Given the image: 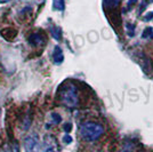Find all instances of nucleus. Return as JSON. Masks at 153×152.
<instances>
[{"instance_id":"dca6fc26","label":"nucleus","mask_w":153,"mask_h":152,"mask_svg":"<svg viewBox=\"0 0 153 152\" xmlns=\"http://www.w3.org/2000/svg\"><path fill=\"white\" fill-rule=\"evenodd\" d=\"M0 1H2V2H6V1H9V0H0Z\"/></svg>"},{"instance_id":"423d86ee","label":"nucleus","mask_w":153,"mask_h":152,"mask_svg":"<svg viewBox=\"0 0 153 152\" xmlns=\"http://www.w3.org/2000/svg\"><path fill=\"white\" fill-rule=\"evenodd\" d=\"M53 60L55 64H62V62L64 61V55H63V52L59 46H56L54 48V52H53Z\"/></svg>"},{"instance_id":"f257e3e1","label":"nucleus","mask_w":153,"mask_h":152,"mask_svg":"<svg viewBox=\"0 0 153 152\" xmlns=\"http://www.w3.org/2000/svg\"><path fill=\"white\" fill-rule=\"evenodd\" d=\"M59 101L66 108H77L79 104V95H78V88L72 82L64 84L59 89Z\"/></svg>"},{"instance_id":"1a4fd4ad","label":"nucleus","mask_w":153,"mask_h":152,"mask_svg":"<svg viewBox=\"0 0 153 152\" xmlns=\"http://www.w3.org/2000/svg\"><path fill=\"white\" fill-rule=\"evenodd\" d=\"M121 0H104V6L106 8H115L119 6Z\"/></svg>"},{"instance_id":"6e6552de","label":"nucleus","mask_w":153,"mask_h":152,"mask_svg":"<svg viewBox=\"0 0 153 152\" xmlns=\"http://www.w3.org/2000/svg\"><path fill=\"white\" fill-rule=\"evenodd\" d=\"M50 33H51V36L55 38L56 40H61L62 39V33H61V29L58 28V26H51L50 28Z\"/></svg>"},{"instance_id":"0eeeda50","label":"nucleus","mask_w":153,"mask_h":152,"mask_svg":"<svg viewBox=\"0 0 153 152\" xmlns=\"http://www.w3.org/2000/svg\"><path fill=\"white\" fill-rule=\"evenodd\" d=\"M53 6L54 9L63 12L65 8V0H53Z\"/></svg>"},{"instance_id":"f8f14e48","label":"nucleus","mask_w":153,"mask_h":152,"mask_svg":"<svg viewBox=\"0 0 153 152\" xmlns=\"http://www.w3.org/2000/svg\"><path fill=\"white\" fill-rule=\"evenodd\" d=\"M142 37L143 38H149V37H153V30L152 28H146L143 33H142Z\"/></svg>"},{"instance_id":"2eb2a0df","label":"nucleus","mask_w":153,"mask_h":152,"mask_svg":"<svg viewBox=\"0 0 153 152\" xmlns=\"http://www.w3.org/2000/svg\"><path fill=\"white\" fill-rule=\"evenodd\" d=\"M71 129H72V125H71V124H65V125H64V130L66 132V133L71 132Z\"/></svg>"},{"instance_id":"4468645a","label":"nucleus","mask_w":153,"mask_h":152,"mask_svg":"<svg viewBox=\"0 0 153 152\" xmlns=\"http://www.w3.org/2000/svg\"><path fill=\"white\" fill-rule=\"evenodd\" d=\"M153 18V12H151V13H149V14H146V15L144 16V21H150V20H152Z\"/></svg>"},{"instance_id":"9b49d317","label":"nucleus","mask_w":153,"mask_h":152,"mask_svg":"<svg viewBox=\"0 0 153 152\" xmlns=\"http://www.w3.org/2000/svg\"><path fill=\"white\" fill-rule=\"evenodd\" d=\"M50 120H51V122L53 124H55V125H58L61 121H62V118H61V116L56 113V112H53L51 114H50Z\"/></svg>"},{"instance_id":"39448f33","label":"nucleus","mask_w":153,"mask_h":152,"mask_svg":"<svg viewBox=\"0 0 153 152\" xmlns=\"http://www.w3.org/2000/svg\"><path fill=\"white\" fill-rule=\"evenodd\" d=\"M29 44L32 45V46H39V45H44L45 44V39L44 37L41 36L40 33H33L29 37Z\"/></svg>"},{"instance_id":"9d476101","label":"nucleus","mask_w":153,"mask_h":152,"mask_svg":"<svg viewBox=\"0 0 153 152\" xmlns=\"http://www.w3.org/2000/svg\"><path fill=\"white\" fill-rule=\"evenodd\" d=\"M4 152H20V148H18L17 143L9 144V145H7V146L5 148Z\"/></svg>"},{"instance_id":"f03ea898","label":"nucleus","mask_w":153,"mask_h":152,"mask_svg":"<svg viewBox=\"0 0 153 152\" xmlns=\"http://www.w3.org/2000/svg\"><path fill=\"white\" fill-rule=\"evenodd\" d=\"M80 136L82 140L87 142H94L98 140L104 133V127L99 124L93 122V121H87L83 122L80 126Z\"/></svg>"},{"instance_id":"20e7f679","label":"nucleus","mask_w":153,"mask_h":152,"mask_svg":"<svg viewBox=\"0 0 153 152\" xmlns=\"http://www.w3.org/2000/svg\"><path fill=\"white\" fill-rule=\"evenodd\" d=\"M44 152H58V144L55 137L48 135L45 137L44 141Z\"/></svg>"},{"instance_id":"ddd939ff","label":"nucleus","mask_w":153,"mask_h":152,"mask_svg":"<svg viewBox=\"0 0 153 152\" xmlns=\"http://www.w3.org/2000/svg\"><path fill=\"white\" fill-rule=\"evenodd\" d=\"M63 142L66 144L72 143V137L69 135V134H66V135H64V137H63Z\"/></svg>"},{"instance_id":"7ed1b4c3","label":"nucleus","mask_w":153,"mask_h":152,"mask_svg":"<svg viewBox=\"0 0 153 152\" xmlns=\"http://www.w3.org/2000/svg\"><path fill=\"white\" fill-rule=\"evenodd\" d=\"M25 152H40V144L39 138L36 134L29 135L24 141Z\"/></svg>"}]
</instances>
